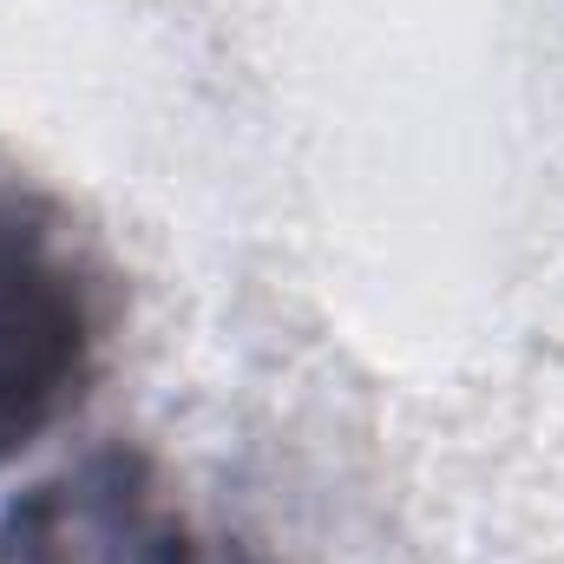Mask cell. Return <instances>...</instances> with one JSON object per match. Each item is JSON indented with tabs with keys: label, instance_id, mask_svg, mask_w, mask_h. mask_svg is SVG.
Masks as SVG:
<instances>
[{
	"label": "cell",
	"instance_id": "cell-1",
	"mask_svg": "<svg viewBox=\"0 0 564 564\" xmlns=\"http://www.w3.org/2000/svg\"><path fill=\"white\" fill-rule=\"evenodd\" d=\"M93 341V289L66 237L0 191V466L79 401Z\"/></svg>",
	"mask_w": 564,
	"mask_h": 564
},
{
	"label": "cell",
	"instance_id": "cell-2",
	"mask_svg": "<svg viewBox=\"0 0 564 564\" xmlns=\"http://www.w3.org/2000/svg\"><path fill=\"white\" fill-rule=\"evenodd\" d=\"M0 564H243L126 453H93L0 512Z\"/></svg>",
	"mask_w": 564,
	"mask_h": 564
}]
</instances>
